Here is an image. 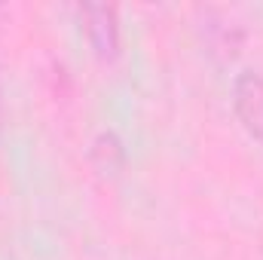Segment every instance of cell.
<instances>
[{"instance_id": "cell-1", "label": "cell", "mask_w": 263, "mask_h": 260, "mask_svg": "<svg viewBox=\"0 0 263 260\" xmlns=\"http://www.w3.org/2000/svg\"><path fill=\"white\" fill-rule=\"evenodd\" d=\"M80 18H83V31L92 43V49L104 59L117 55V46H120V28H117V15L110 6H98V3H86L80 9Z\"/></svg>"}, {"instance_id": "cell-2", "label": "cell", "mask_w": 263, "mask_h": 260, "mask_svg": "<svg viewBox=\"0 0 263 260\" xmlns=\"http://www.w3.org/2000/svg\"><path fill=\"white\" fill-rule=\"evenodd\" d=\"M233 104L245 129L263 144V77L257 73H242L233 89Z\"/></svg>"}]
</instances>
